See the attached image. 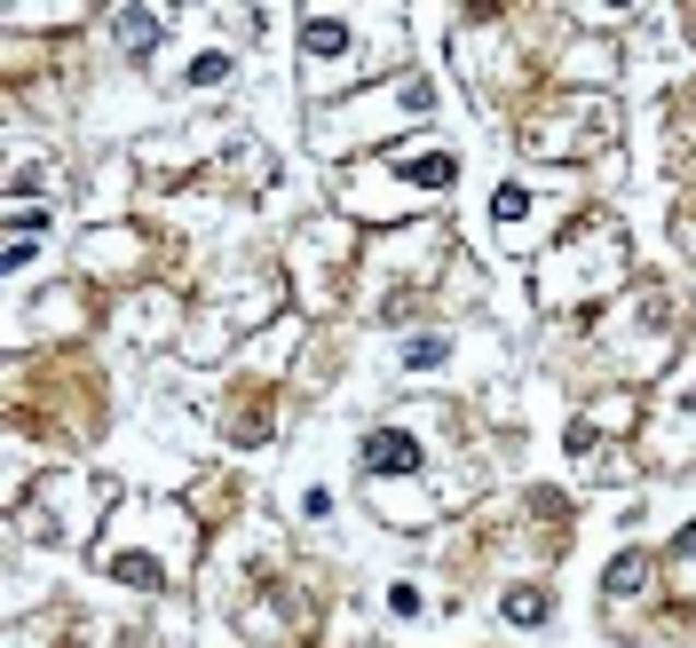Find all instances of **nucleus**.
I'll return each instance as SVG.
<instances>
[{
  "label": "nucleus",
  "mask_w": 696,
  "mask_h": 648,
  "mask_svg": "<svg viewBox=\"0 0 696 648\" xmlns=\"http://www.w3.org/2000/svg\"><path fill=\"white\" fill-rule=\"evenodd\" d=\"M364 459H373L380 474H412V467H420V443H412V435H396V427H380L373 443H364Z\"/></svg>",
  "instance_id": "nucleus-1"
},
{
  "label": "nucleus",
  "mask_w": 696,
  "mask_h": 648,
  "mask_svg": "<svg viewBox=\"0 0 696 648\" xmlns=\"http://www.w3.org/2000/svg\"><path fill=\"white\" fill-rule=\"evenodd\" d=\"M302 48H309V56H341V48H349V24H341V16H309V24H302Z\"/></svg>",
  "instance_id": "nucleus-2"
},
{
  "label": "nucleus",
  "mask_w": 696,
  "mask_h": 648,
  "mask_svg": "<svg viewBox=\"0 0 696 648\" xmlns=\"http://www.w3.org/2000/svg\"><path fill=\"white\" fill-rule=\"evenodd\" d=\"M119 40L127 48H151L158 40V9H119Z\"/></svg>",
  "instance_id": "nucleus-3"
},
{
  "label": "nucleus",
  "mask_w": 696,
  "mask_h": 648,
  "mask_svg": "<svg viewBox=\"0 0 696 648\" xmlns=\"http://www.w3.org/2000/svg\"><path fill=\"white\" fill-rule=\"evenodd\" d=\"M507 617H515V625H539V617H546V601H539V593H515V601H507Z\"/></svg>",
  "instance_id": "nucleus-6"
},
{
  "label": "nucleus",
  "mask_w": 696,
  "mask_h": 648,
  "mask_svg": "<svg viewBox=\"0 0 696 648\" xmlns=\"http://www.w3.org/2000/svg\"><path fill=\"white\" fill-rule=\"evenodd\" d=\"M641 586H649V562H641V554H625V562L610 569V593H641Z\"/></svg>",
  "instance_id": "nucleus-5"
},
{
  "label": "nucleus",
  "mask_w": 696,
  "mask_h": 648,
  "mask_svg": "<svg viewBox=\"0 0 696 648\" xmlns=\"http://www.w3.org/2000/svg\"><path fill=\"white\" fill-rule=\"evenodd\" d=\"M404 175H412V182H436V190H444V182H451V158H444V151H436V158H427V151H412V158H404Z\"/></svg>",
  "instance_id": "nucleus-4"
}]
</instances>
